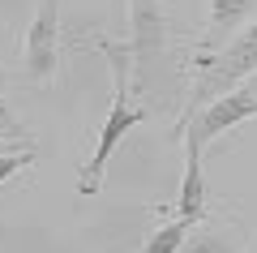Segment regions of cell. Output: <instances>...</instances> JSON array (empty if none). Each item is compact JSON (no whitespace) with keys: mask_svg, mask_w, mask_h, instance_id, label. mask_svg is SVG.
<instances>
[{"mask_svg":"<svg viewBox=\"0 0 257 253\" xmlns=\"http://www.w3.org/2000/svg\"><path fill=\"white\" fill-rule=\"evenodd\" d=\"M90 47H99V52L107 56V69H111V112H107V120H103V129H99V142H94L90 163L77 172V198H94V193L103 189V176H107V167H111L116 146L128 137V129H138L142 120L150 116L142 103H133V86H128V77H133L128 43H116V39H90Z\"/></svg>","mask_w":257,"mask_h":253,"instance_id":"7a4b0ae2","label":"cell"},{"mask_svg":"<svg viewBox=\"0 0 257 253\" xmlns=\"http://www.w3.org/2000/svg\"><path fill=\"white\" fill-rule=\"evenodd\" d=\"M35 163H39V146H26V150H18V154H5V159H0V189H5L13 176L30 172Z\"/></svg>","mask_w":257,"mask_h":253,"instance_id":"8fae6325","label":"cell"},{"mask_svg":"<svg viewBox=\"0 0 257 253\" xmlns=\"http://www.w3.org/2000/svg\"><path fill=\"white\" fill-rule=\"evenodd\" d=\"M253 18H257V0H206V26H202V39H197L193 64L219 56Z\"/></svg>","mask_w":257,"mask_h":253,"instance_id":"52a82bcc","label":"cell"},{"mask_svg":"<svg viewBox=\"0 0 257 253\" xmlns=\"http://www.w3.org/2000/svg\"><path fill=\"white\" fill-rule=\"evenodd\" d=\"M257 249V227H248L231 210H206V219L189 232L180 253H253Z\"/></svg>","mask_w":257,"mask_h":253,"instance_id":"5b68a950","label":"cell"},{"mask_svg":"<svg viewBox=\"0 0 257 253\" xmlns=\"http://www.w3.org/2000/svg\"><path fill=\"white\" fill-rule=\"evenodd\" d=\"M248 116H257V99H253V95H244V91H231V95H223V99L206 103L197 116L184 120L180 137H193V142L210 146V142H219L223 133H231L236 125H244Z\"/></svg>","mask_w":257,"mask_h":253,"instance_id":"8992f818","label":"cell"},{"mask_svg":"<svg viewBox=\"0 0 257 253\" xmlns=\"http://www.w3.org/2000/svg\"><path fill=\"white\" fill-rule=\"evenodd\" d=\"M240 91H244V95H253V99H257V73H253V77L244 81V86H240Z\"/></svg>","mask_w":257,"mask_h":253,"instance_id":"7c38bea8","label":"cell"},{"mask_svg":"<svg viewBox=\"0 0 257 253\" xmlns=\"http://www.w3.org/2000/svg\"><path fill=\"white\" fill-rule=\"evenodd\" d=\"M197 223H202V219H176V215H172L167 223H159L155 232L146 236V244H142L138 253H180V244L189 240V232H193Z\"/></svg>","mask_w":257,"mask_h":253,"instance_id":"9c48e42d","label":"cell"},{"mask_svg":"<svg viewBox=\"0 0 257 253\" xmlns=\"http://www.w3.org/2000/svg\"><path fill=\"white\" fill-rule=\"evenodd\" d=\"M0 137H9V142H22V146H35L30 129L22 125V116L9 108V95H0Z\"/></svg>","mask_w":257,"mask_h":253,"instance_id":"30bf717a","label":"cell"},{"mask_svg":"<svg viewBox=\"0 0 257 253\" xmlns=\"http://www.w3.org/2000/svg\"><path fill=\"white\" fill-rule=\"evenodd\" d=\"M128 5V60H133V95H155V103L176 99L180 60H172V22L163 0H124Z\"/></svg>","mask_w":257,"mask_h":253,"instance_id":"6da1fadb","label":"cell"},{"mask_svg":"<svg viewBox=\"0 0 257 253\" xmlns=\"http://www.w3.org/2000/svg\"><path fill=\"white\" fill-rule=\"evenodd\" d=\"M5 154H18V150H13V142H9V137H0V159H5Z\"/></svg>","mask_w":257,"mask_h":253,"instance_id":"4fadbf2b","label":"cell"},{"mask_svg":"<svg viewBox=\"0 0 257 253\" xmlns=\"http://www.w3.org/2000/svg\"><path fill=\"white\" fill-rule=\"evenodd\" d=\"M202 142L184 137V176H180V193L172 202V215L176 219H206V206H210V189H206V176H202Z\"/></svg>","mask_w":257,"mask_h":253,"instance_id":"ba28073f","label":"cell"},{"mask_svg":"<svg viewBox=\"0 0 257 253\" xmlns=\"http://www.w3.org/2000/svg\"><path fill=\"white\" fill-rule=\"evenodd\" d=\"M193 73H197V77H193L189 103H184V112H180V125L189 116H197L206 103H214V99H223V95L240 91V86L257 73V18L248 22V26L240 30L219 56L197 60V64H193Z\"/></svg>","mask_w":257,"mask_h":253,"instance_id":"3957f363","label":"cell"},{"mask_svg":"<svg viewBox=\"0 0 257 253\" xmlns=\"http://www.w3.org/2000/svg\"><path fill=\"white\" fill-rule=\"evenodd\" d=\"M60 64V0H39L22 39V77L30 86H47Z\"/></svg>","mask_w":257,"mask_h":253,"instance_id":"277c9868","label":"cell"}]
</instances>
